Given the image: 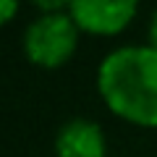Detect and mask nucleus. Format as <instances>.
<instances>
[{
	"instance_id": "3",
	"label": "nucleus",
	"mask_w": 157,
	"mask_h": 157,
	"mask_svg": "<svg viewBox=\"0 0 157 157\" xmlns=\"http://www.w3.org/2000/svg\"><path fill=\"white\" fill-rule=\"evenodd\" d=\"M68 13L78 29L92 34H118L136 13L134 0H73Z\"/></svg>"
},
{
	"instance_id": "1",
	"label": "nucleus",
	"mask_w": 157,
	"mask_h": 157,
	"mask_svg": "<svg viewBox=\"0 0 157 157\" xmlns=\"http://www.w3.org/2000/svg\"><path fill=\"white\" fill-rule=\"evenodd\" d=\"M97 86L115 115L157 128V50L152 45L107 52L97 71Z\"/></svg>"
},
{
	"instance_id": "5",
	"label": "nucleus",
	"mask_w": 157,
	"mask_h": 157,
	"mask_svg": "<svg viewBox=\"0 0 157 157\" xmlns=\"http://www.w3.org/2000/svg\"><path fill=\"white\" fill-rule=\"evenodd\" d=\"M16 13H18V3L16 0H0V24L11 21Z\"/></svg>"
},
{
	"instance_id": "6",
	"label": "nucleus",
	"mask_w": 157,
	"mask_h": 157,
	"mask_svg": "<svg viewBox=\"0 0 157 157\" xmlns=\"http://www.w3.org/2000/svg\"><path fill=\"white\" fill-rule=\"evenodd\" d=\"M149 45L157 50V11H155V16L149 21Z\"/></svg>"
},
{
	"instance_id": "4",
	"label": "nucleus",
	"mask_w": 157,
	"mask_h": 157,
	"mask_svg": "<svg viewBox=\"0 0 157 157\" xmlns=\"http://www.w3.org/2000/svg\"><path fill=\"white\" fill-rule=\"evenodd\" d=\"M105 134L89 118L66 121L55 136V157H105Z\"/></svg>"
},
{
	"instance_id": "2",
	"label": "nucleus",
	"mask_w": 157,
	"mask_h": 157,
	"mask_svg": "<svg viewBox=\"0 0 157 157\" xmlns=\"http://www.w3.org/2000/svg\"><path fill=\"white\" fill-rule=\"evenodd\" d=\"M78 45V26L68 11L42 13L24 32V52L42 68H58L73 55Z\"/></svg>"
}]
</instances>
